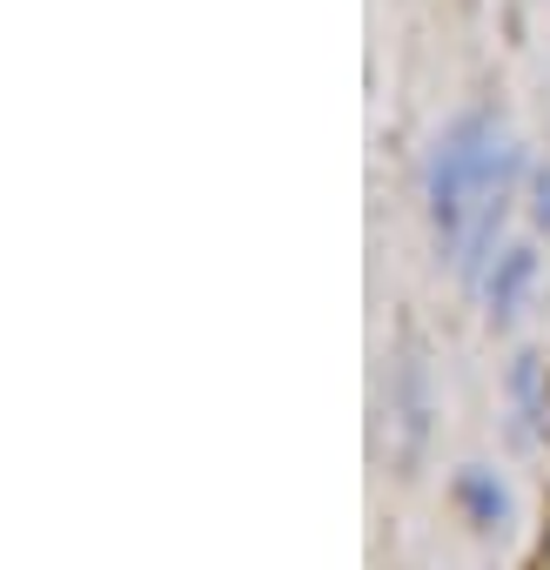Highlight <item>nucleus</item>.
<instances>
[{"label":"nucleus","instance_id":"obj_1","mask_svg":"<svg viewBox=\"0 0 550 570\" xmlns=\"http://www.w3.org/2000/svg\"><path fill=\"white\" fill-rule=\"evenodd\" d=\"M523 155L517 141L503 135V121L490 108H470L443 128L436 155H430V208H436V228L463 235V222L483 208V215H503V195L517 181Z\"/></svg>","mask_w":550,"mask_h":570},{"label":"nucleus","instance_id":"obj_2","mask_svg":"<svg viewBox=\"0 0 550 570\" xmlns=\"http://www.w3.org/2000/svg\"><path fill=\"white\" fill-rule=\"evenodd\" d=\"M537 222H543V228H550V168H543V175H537Z\"/></svg>","mask_w":550,"mask_h":570}]
</instances>
